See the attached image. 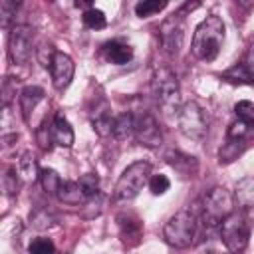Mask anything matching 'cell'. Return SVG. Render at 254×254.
Instances as JSON below:
<instances>
[{"label": "cell", "mask_w": 254, "mask_h": 254, "mask_svg": "<svg viewBox=\"0 0 254 254\" xmlns=\"http://www.w3.org/2000/svg\"><path fill=\"white\" fill-rule=\"evenodd\" d=\"M242 151H244V139H228L218 153V157H220L218 161L220 163H232L234 159H238V155Z\"/></svg>", "instance_id": "cell-21"}, {"label": "cell", "mask_w": 254, "mask_h": 254, "mask_svg": "<svg viewBox=\"0 0 254 254\" xmlns=\"http://www.w3.org/2000/svg\"><path fill=\"white\" fill-rule=\"evenodd\" d=\"M52 83L58 91H64L71 79H73V73H75V64L73 60L64 54V52H56L54 56V62H52Z\"/></svg>", "instance_id": "cell-11"}, {"label": "cell", "mask_w": 254, "mask_h": 254, "mask_svg": "<svg viewBox=\"0 0 254 254\" xmlns=\"http://www.w3.org/2000/svg\"><path fill=\"white\" fill-rule=\"evenodd\" d=\"M165 159L171 167H175L177 171H181L183 175H192L196 171V161L190 155H185L181 151H167Z\"/></svg>", "instance_id": "cell-19"}, {"label": "cell", "mask_w": 254, "mask_h": 254, "mask_svg": "<svg viewBox=\"0 0 254 254\" xmlns=\"http://www.w3.org/2000/svg\"><path fill=\"white\" fill-rule=\"evenodd\" d=\"M169 187H171V183H169V179H167L165 175H153V177L149 179V190H151L155 196L165 194V192L169 190Z\"/></svg>", "instance_id": "cell-32"}, {"label": "cell", "mask_w": 254, "mask_h": 254, "mask_svg": "<svg viewBox=\"0 0 254 254\" xmlns=\"http://www.w3.org/2000/svg\"><path fill=\"white\" fill-rule=\"evenodd\" d=\"M77 183L81 185V189H83V192H85L87 200H91L93 196H97V194H99V179H97V175L87 173V175H83Z\"/></svg>", "instance_id": "cell-27"}, {"label": "cell", "mask_w": 254, "mask_h": 254, "mask_svg": "<svg viewBox=\"0 0 254 254\" xmlns=\"http://www.w3.org/2000/svg\"><path fill=\"white\" fill-rule=\"evenodd\" d=\"M159 40L163 46V52L169 56H177L183 48L185 40V26H183V12H177L163 20L159 28Z\"/></svg>", "instance_id": "cell-9"}, {"label": "cell", "mask_w": 254, "mask_h": 254, "mask_svg": "<svg viewBox=\"0 0 254 254\" xmlns=\"http://www.w3.org/2000/svg\"><path fill=\"white\" fill-rule=\"evenodd\" d=\"M111 135L119 141L129 139L131 135H135V115L133 113H121L113 119V129Z\"/></svg>", "instance_id": "cell-18"}, {"label": "cell", "mask_w": 254, "mask_h": 254, "mask_svg": "<svg viewBox=\"0 0 254 254\" xmlns=\"http://www.w3.org/2000/svg\"><path fill=\"white\" fill-rule=\"evenodd\" d=\"M18 171L16 169H8L4 175V190L8 194H16L18 192Z\"/></svg>", "instance_id": "cell-33"}, {"label": "cell", "mask_w": 254, "mask_h": 254, "mask_svg": "<svg viewBox=\"0 0 254 254\" xmlns=\"http://www.w3.org/2000/svg\"><path fill=\"white\" fill-rule=\"evenodd\" d=\"M40 183H42V187L48 194H58L62 179L54 169H40Z\"/></svg>", "instance_id": "cell-23"}, {"label": "cell", "mask_w": 254, "mask_h": 254, "mask_svg": "<svg viewBox=\"0 0 254 254\" xmlns=\"http://www.w3.org/2000/svg\"><path fill=\"white\" fill-rule=\"evenodd\" d=\"M30 222H32L34 228L46 230V228H50V226L56 222V218H54L52 214H48V210H36V212L30 216Z\"/></svg>", "instance_id": "cell-29"}, {"label": "cell", "mask_w": 254, "mask_h": 254, "mask_svg": "<svg viewBox=\"0 0 254 254\" xmlns=\"http://www.w3.org/2000/svg\"><path fill=\"white\" fill-rule=\"evenodd\" d=\"M83 24H85L87 28H91V30H101V28H105L107 18H105V14H103L101 10L89 8V10L83 12Z\"/></svg>", "instance_id": "cell-26"}, {"label": "cell", "mask_w": 254, "mask_h": 254, "mask_svg": "<svg viewBox=\"0 0 254 254\" xmlns=\"http://www.w3.org/2000/svg\"><path fill=\"white\" fill-rule=\"evenodd\" d=\"M151 91L157 99V103L173 113V111H179L181 107V85H179V79L175 75V71L167 65H161L155 69L153 73V79H151Z\"/></svg>", "instance_id": "cell-3"}, {"label": "cell", "mask_w": 254, "mask_h": 254, "mask_svg": "<svg viewBox=\"0 0 254 254\" xmlns=\"http://www.w3.org/2000/svg\"><path fill=\"white\" fill-rule=\"evenodd\" d=\"M56 196H58V200H62L65 204H83L87 200V196L77 181H62Z\"/></svg>", "instance_id": "cell-15"}, {"label": "cell", "mask_w": 254, "mask_h": 254, "mask_svg": "<svg viewBox=\"0 0 254 254\" xmlns=\"http://www.w3.org/2000/svg\"><path fill=\"white\" fill-rule=\"evenodd\" d=\"M222 77L226 81H232V83H254V79H252V75H250V71H248V67L244 64L232 65L230 69H226L222 73Z\"/></svg>", "instance_id": "cell-22"}, {"label": "cell", "mask_w": 254, "mask_h": 254, "mask_svg": "<svg viewBox=\"0 0 254 254\" xmlns=\"http://www.w3.org/2000/svg\"><path fill=\"white\" fill-rule=\"evenodd\" d=\"M30 254H56V246L50 238H36L30 248H28Z\"/></svg>", "instance_id": "cell-31"}, {"label": "cell", "mask_w": 254, "mask_h": 254, "mask_svg": "<svg viewBox=\"0 0 254 254\" xmlns=\"http://www.w3.org/2000/svg\"><path fill=\"white\" fill-rule=\"evenodd\" d=\"M42 99H44V89L38 85H26L20 91V109L26 121H30V115L34 113V109L38 107Z\"/></svg>", "instance_id": "cell-14"}, {"label": "cell", "mask_w": 254, "mask_h": 254, "mask_svg": "<svg viewBox=\"0 0 254 254\" xmlns=\"http://www.w3.org/2000/svg\"><path fill=\"white\" fill-rule=\"evenodd\" d=\"M16 10H18V4L16 2H12V0H2L0 2V26L4 30L10 28V22L16 16Z\"/></svg>", "instance_id": "cell-28"}, {"label": "cell", "mask_w": 254, "mask_h": 254, "mask_svg": "<svg viewBox=\"0 0 254 254\" xmlns=\"http://www.w3.org/2000/svg\"><path fill=\"white\" fill-rule=\"evenodd\" d=\"M149 173H151V165L147 161L131 163L121 173V177L117 179L115 189H113V198L117 202H129V200H133L143 190V187L149 183V179H151Z\"/></svg>", "instance_id": "cell-4"}, {"label": "cell", "mask_w": 254, "mask_h": 254, "mask_svg": "<svg viewBox=\"0 0 254 254\" xmlns=\"http://www.w3.org/2000/svg\"><path fill=\"white\" fill-rule=\"evenodd\" d=\"M89 117H91V123H93V129L105 137L111 133L113 129V119H111V109H109V103L105 99H99L95 103V107H91L89 111Z\"/></svg>", "instance_id": "cell-12"}, {"label": "cell", "mask_w": 254, "mask_h": 254, "mask_svg": "<svg viewBox=\"0 0 254 254\" xmlns=\"http://www.w3.org/2000/svg\"><path fill=\"white\" fill-rule=\"evenodd\" d=\"M50 129H52V139L56 145H60V147H71L73 145V129L62 113H56Z\"/></svg>", "instance_id": "cell-13"}, {"label": "cell", "mask_w": 254, "mask_h": 254, "mask_svg": "<svg viewBox=\"0 0 254 254\" xmlns=\"http://www.w3.org/2000/svg\"><path fill=\"white\" fill-rule=\"evenodd\" d=\"M234 196L224 187H214L204 194L202 200V214L208 226H220V222L232 214L234 210Z\"/></svg>", "instance_id": "cell-6"}, {"label": "cell", "mask_w": 254, "mask_h": 254, "mask_svg": "<svg viewBox=\"0 0 254 254\" xmlns=\"http://www.w3.org/2000/svg\"><path fill=\"white\" fill-rule=\"evenodd\" d=\"M234 202L242 208L248 210L254 206V177H244L236 183L234 187Z\"/></svg>", "instance_id": "cell-16"}, {"label": "cell", "mask_w": 254, "mask_h": 254, "mask_svg": "<svg viewBox=\"0 0 254 254\" xmlns=\"http://www.w3.org/2000/svg\"><path fill=\"white\" fill-rule=\"evenodd\" d=\"M105 56L111 64H117V65H125L127 62H131L133 58V48L129 44H123L119 40H113V42H107L105 44Z\"/></svg>", "instance_id": "cell-17"}, {"label": "cell", "mask_w": 254, "mask_h": 254, "mask_svg": "<svg viewBox=\"0 0 254 254\" xmlns=\"http://www.w3.org/2000/svg\"><path fill=\"white\" fill-rule=\"evenodd\" d=\"M34 50V32L26 24H16L10 28L8 54L14 64H26Z\"/></svg>", "instance_id": "cell-8"}, {"label": "cell", "mask_w": 254, "mask_h": 254, "mask_svg": "<svg viewBox=\"0 0 254 254\" xmlns=\"http://www.w3.org/2000/svg\"><path fill=\"white\" fill-rule=\"evenodd\" d=\"M222 42H224V22L220 16L210 14L196 26L190 42V52L194 58L202 62H212L220 54Z\"/></svg>", "instance_id": "cell-1"}, {"label": "cell", "mask_w": 254, "mask_h": 254, "mask_svg": "<svg viewBox=\"0 0 254 254\" xmlns=\"http://www.w3.org/2000/svg\"><path fill=\"white\" fill-rule=\"evenodd\" d=\"M119 226H121V236H123V240H127V238H131V236H139L141 234V222L135 218V216H125V214H121L119 218Z\"/></svg>", "instance_id": "cell-24"}, {"label": "cell", "mask_w": 254, "mask_h": 254, "mask_svg": "<svg viewBox=\"0 0 254 254\" xmlns=\"http://www.w3.org/2000/svg\"><path fill=\"white\" fill-rule=\"evenodd\" d=\"M10 97H12V91H10V79L6 77L4 83H2V105H4V107L10 105Z\"/></svg>", "instance_id": "cell-35"}, {"label": "cell", "mask_w": 254, "mask_h": 254, "mask_svg": "<svg viewBox=\"0 0 254 254\" xmlns=\"http://www.w3.org/2000/svg\"><path fill=\"white\" fill-rule=\"evenodd\" d=\"M177 121H179L181 133L194 141L202 139L208 131V117L196 101H187L185 105H181Z\"/></svg>", "instance_id": "cell-7"}, {"label": "cell", "mask_w": 254, "mask_h": 254, "mask_svg": "<svg viewBox=\"0 0 254 254\" xmlns=\"http://www.w3.org/2000/svg\"><path fill=\"white\" fill-rule=\"evenodd\" d=\"M135 137L145 147H159L163 143L159 121L149 111H143L141 115L135 117Z\"/></svg>", "instance_id": "cell-10"}, {"label": "cell", "mask_w": 254, "mask_h": 254, "mask_svg": "<svg viewBox=\"0 0 254 254\" xmlns=\"http://www.w3.org/2000/svg\"><path fill=\"white\" fill-rule=\"evenodd\" d=\"M18 175L24 179V181H36V179H40V169H38V165H36V161H34V157L30 155V153H24L22 155V159L18 161Z\"/></svg>", "instance_id": "cell-20"}, {"label": "cell", "mask_w": 254, "mask_h": 254, "mask_svg": "<svg viewBox=\"0 0 254 254\" xmlns=\"http://www.w3.org/2000/svg\"><path fill=\"white\" fill-rule=\"evenodd\" d=\"M167 6V2H159V0H141L135 4V14L139 18H149L157 12H161Z\"/></svg>", "instance_id": "cell-25"}, {"label": "cell", "mask_w": 254, "mask_h": 254, "mask_svg": "<svg viewBox=\"0 0 254 254\" xmlns=\"http://www.w3.org/2000/svg\"><path fill=\"white\" fill-rule=\"evenodd\" d=\"M218 228H220L222 244L232 254H238V252H242L248 246L250 224H248V218L244 216V212H232V214H228L220 222Z\"/></svg>", "instance_id": "cell-5"}, {"label": "cell", "mask_w": 254, "mask_h": 254, "mask_svg": "<svg viewBox=\"0 0 254 254\" xmlns=\"http://www.w3.org/2000/svg\"><path fill=\"white\" fill-rule=\"evenodd\" d=\"M234 113L238 115V119L240 121H246L248 125L254 121V103L252 101H238L236 105H234Z\"/></svg>", "instance_id": "cell-30"}, {"label": "cell", "mask_w": 254, "mask_h": 254, "mask_svg": "<svg viewBox=\"0 0 254 254\" xmlns=\"http://www.w3.org/2000/svg\"><path fill=\"white\" fill-rule=\"evenodd\" d=\"M248 133V123L246 121H234L228 129V139H244V135Z\"/></svg>", "instance_id": "cell-34"}, {"label": "cell", "mask_w": 254, "mask_h": 254, "mask_svg": "<svg viewBox=\"0 0 254 254\" xmlns=\"http://www.w3.org/2000/svg\"><path fill=\"white\" fill-rule=\"evenodd\" d=\"M196 228H198V222H196V214L189 208L185 210H179L177 214H173L167 222H165V228H163V236L167 240L169 246L173 248H189L194 238H196Z\"/></svg>", "instance_id": "cell-2"}]
</instances>
